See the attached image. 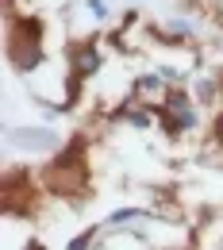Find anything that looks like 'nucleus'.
<instances>
[{
	"mask_svg": "<svg viewBox=\"0 0 223 250\" xmlns=\"http://www.w3.org/2000/svg\"><path fill=\"white\" fill-rule=\"evenodd\" d=\"M12 139L23 146H54V135H46V131H16Z\"/></svg>",
	"mask_w": 223,
	"mask_h": 250,
	"instance_id": "nucleus-1",
	"label": "nucleus"
},
{
	"mask_svg": "<svg viewBox=\"0 0 223 250\" xmlns=\"http://www.w3.org/2000/svg\"><path fill=\"white\" fill-rule=\"evenodd\" d=\"M77 69H81V73H85V69L93 73V69H96V54H93V50H81V54H77Z\"/></svg>",
	"mask_w": 223,
	"mask_h": 250,
	"instance_id": "nucleus-2",
	"label": "nucleus"
},
{
	"mask_svg": "<svg viewBox=\"0 0 223 250\" xmlns=\"http://www.w3.org/2000/svg\"><path fill=\"white\" fill-rule=\"evenodd\" d=\"M85 247H89V235H81V239H73V247H69V250H85Z\"/></svg>",
	"mask_w": 223,
	"mask_h": 250,
	"instance_id": "nucleus-3",
	"label": "nucleus"
},
{
	"mask_svg": "<svg viewBox=\"0 0 223 250\" xmlns=\"http://www.w3.org/2000/svg\"><path fill=\"white\" fill-rule=\"evenodd\" d=\"M216 131H220V139H223V120H220V127H216Z\"/></svg>",
	"mask_w": 223,
	"mask_h": 250,
	"instance_id": "nucleus-4",
	"label": "nucleus"
}]
</instances>
